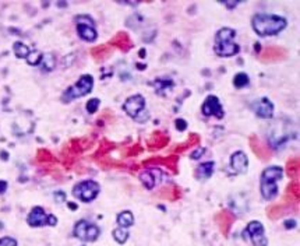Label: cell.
<instances>
[{"instance_id": "obj_25", "label": "cell", "mask_w": 300, "mask_h": 246, "mask_svg": "<svg viewBox=\"0 0 300 246\" xmlns=\"http://www.w3.org/2000/svg\"><path fill=\"white\" fill-rule=\"evenodd\" d=\"M176 129L179 131H185L187 129V123H186L185 119H177L176 121Z\"/></svg>"}, {"instance_id": "obj_14", "label": "cell", "mask_w": 300, "mask_h": 246, "mask_svg": "<svg viewBox=\"0 0 300 246\" xmlns=\"http://www.w3.org/2000/svg\"><path fill=\"white\" fill-rule=\"evenodd\" d=\"M140 181L141 183L148 189L152 191L156 186V183H159L161 181V171L158 168H150V169H145L140 174Z\"/></svg>"}, {"instance_id": "obj_10", "label": "cell", "mask_w": 300, "mask_h": 246, "mask_svg": "<svg viewBox=\"0 0 300 246\" xmlns=\"http://www.w3.org/2000/svg\"><path fill=\"white\" fill-rule=\"evenodd\" d=\"M245 234L250 238L251 243L254 246H268V239L265 236L264 225L260 221H250L247 224Z\"/></svg>"}, {"instance_id": "obj_9", "label": "cell", "mask_w": 300, "mask_h": 246, "mask_svg": "<svg viewBox=\"0 0 300 246\" xmlns=\"http://www.w3.org/2000/svg\"><path fill=\"white\" fill-rule=\"evenodd\" d=\"M74 235L83 242H95L101 234V228L96 224L87 220H80L74 226Z\"/></svg>"}, {"instance_id": "obj_19", "label": "cell", "mask_w": 300, "mask_h": 246, "mask_svg": "<svg viewBox=\"0 0 300 246\" xmlns=\"http://www.w3.org/2000/svg\"><path fill=\"white\" fill-rule=\"evenodd\" d=\"M112 235L115 238V241L117 242V243H120V245L126 243L127 239H129V231L125 230V228H120V226L119 228H116V230H113Z\"/></svg>"}, {"instance_id": "obj_11", "label": "cell", "mask_w": 300, "mask_h": 246, "mask_svg": "<svg viewBox=\"0 0 300 246\" xmlns=\"http://www.w3.org/2000/svg\"><path fill=\"white\" fill-rule=\"evenodd\" d=\"M201 112L204 116H215L218 119H222L225 116V111L216 96H208L205 98L204 104L201 106Z\"/></svg>"}, {"instance_id": "obj_23", "label": "cell", "mask_w": 300, "mask_h": 246, "mask_svg": "<svg viewBox=\"0 0 300 246\" xmlns=\"http://www.w3.org/2000/svg\"><path fill=\"white\" fill-rule=\"evenodd\" d=\"M0 246H17V241L11 236H5L0 238Z\"/></svg>"}, {"instance_id": "obj_16", "label": "cell", "mask_w": 300, "mask_h": 246, "mask_svg": "<svg viewBox=\"0 0 300 246\" xmlns=\"http://www.w3.org/2000/svg\"><path fill=\"white\" fill-rule=\"evenodd\" d=\"M116 221H117L120 228H125V230H127V228H130V226L134 225V214H133L130 210L122 211V213H119V216H117V218H116Z\"/></svg>"}, {"instance_id": "obj_8", "label": "cell", "mask_w": 300, "mask_h": 246, "mask_svg": "<svg viewBox=\"0 0 300 246\" xmlns=\"http://www.w3.org/2000/svg\"><path fill=\"white\" fill-rule=\"evenodd\" d=\"M28 225L32 228H39V226H55L57 224V218L53 214H48L42 207L36 206L30 211V214L27 217Z\"/></svg>"}, {"instance_id": "obj_5", "label": "cell", "mask_w": 300, "mask_h": 246, "mask_svg": "<svg viewBox=\"0 0 300 246\" xmlns=\"http://www.w3.org/2000/svg\"><path fill=\"white\" fill-rule=\"evenodd\" d=\"M123 109L134 121L144 123L148 119V111H145V98L141 94L129 97L123 104Z\"/></svg>"}, {"instance_id": "obj_24", "label": "cell", "mask_w": 300, "mask_h": 246, "mask_svg": "<svg viewBox=\"0 0 300 246\" xmlns=\"http://www.w3.org/2000/svg\"><path fill=\"white\" fill-rule=\"evenodd\" d=\"M204 153H205V148H203V147H198L197 150L191 153V158H193V160H198V158H201V157L204 156Z\"/></svg>"}, {"instance_id": "obj_22", "label": "cell", "mask_w": 300, "mask_h": 246, "mask_svg": "<svg viewBox=\"0 0 300 246\" xmlns=\"http://www.w3.org/2000/svg\"><path fill=\"white\" fill-rule=\"evenodd\" d=\"M99 105H101V101L98 100V98H92V100H90L88 102H87L85 108H87V112H88V113H95V112L98 111Z\"/></svg>"}, {"instance_id": "obj_15", "label": "cell", "mask_w": 300, "mask_h": 246, "mask_svg": "<svg viewBox=\"0 0 300 246\" xmlns=\"http://www.w3.org/2000/svg\"><path fill=\"white\" fill-rule=\"evenodd\" d=\"M214 171H215V162L208 161V162H204V164L198 165L197 172H195V176L200 178V179H208V178L212 176Z\"/></svg>"}, {"instance_id": "obj_12", "label": "cell", "mask_w": 300, "mask_h": 246, "mask_svg": "<svg viewBox=\"0 0 300 246\" xmlns=\"http://www.w3.org/2000/svg\"><path fill=\"white\" fill-rule=\"evenodd\" d=\"M253 109H254L255 115L261 119H271L274 115V104L267 97L257 101L253 106Z\"/></svg>"}, {"instance_id": "obj_18", "label": "cell", "mask_w": 300, "mask_h": 246, "mask_svg": "<svg viewBox=\"0 0 300 246\" xmlns=\"http://www.w3.org/2000/svg\"><path fill=\"white\" fill-rule=\"evenodd\" d=\"M13 50H14L15 56L18 59H27L28 55L31 53L30 48L25 45V44H23V42H15L14 45H13Z\"/></svg>"}, {"instance_id": "obj_26", "label": "cell", "mask_w": 300, "mask_h": 246, "mask_svg": "<svg viewBox=\"0 0 300 246\" xmlns=\"http://www.w3.org/2000/svg\"><path fill=\"white\" fill-rule=\"evenodd\" d=\"M55 199L57 203H63L66 200V195L63 192H56L55 193Z\"/></svg>"}, {"instance_id": "obj_6", "label": "cell", "mask_w": 300, "mask_h": 246, "mask_svg": "<svg viewBox=\"0 0 300 246\" xmlns=\"http://www.w3.org/2000/svg\"><path fill=\"white\" fill-rule=\"evenodd\" d=\"M99 192L101 185L98 182L92 181V179H87V181L78 182L73 187V196L77 200L83 201V203H91L98 197Z\"/></svg>"}, {"instance_id": "obj_20", "label": "cell", "mask_w": 300, "mask_h": 246, "mask_svg": "<svg viewBox=\"0 0 300 246\" xmlns=\"http://www.w3.org/2000/svg\"><path fill=\"white\" fill-rule=\"evenodd\" d=\"M249 83H250V79H249V75L246 74V73H237L233 77V86L236 88H243V87L249 86Z\"/></svg>"}, {"instance_id": "obj_21", "label": "cell", "mask_w": 300, "mask_h": 246, "mask_svg": "<svg viewBox=\"0 0 300 246\" xmlns=\"http://www.w3.org/2000/svg\"><path fill=\"white\" fill-rule=\"evenodd\" d=\"M41 59H42V53L35 50V52H31L28 58H27V62H28V65L31 66H36L41 63Z\"/></svg>"}, {"instance_id": "obj_27", "label": "cell", "mask_w": 300, "mask_h": 246, "mask_svg": "<svg viewBox=\"0 0 300 246\" xmlns=\"http://www.w3.org/2000/svg\"><path fill=\"white\" fill-rule=\"evenodd\" d=\"M7 191V182L6 181H0V195L5 193Z\"/></svg>"}, {"instance_id": "obj_13", "label": "cell", "mask_w": 300, "mask_h": 246, "mask_svg": "<svg viewBox=\"0 0 300 246\" xmlns=\"http://www.w3.org/2000/svg\"><path fill=\"white\" fill-rule=\"evenodd\" d=\"M230 168L236 172V174H246L247 168H249V158L243 151H236L230 157Z\"/></svg>"}, {"instance_id": "obj_17", "label": "cell", "mask_w": 300, "mask_h": 246, "mask_svg": "<svg viewBox=\"0 0 300 246\" xmlns=\"http://www.w3.org/2000/svg\"><path fill=\"white\" fill-rule=\"evenodd\" d=\"M39 65L42 66V70L52 71L56 66L55 56L52 55V53H45V55H42V59H41Z\"/></svg>"}, {"instance_id": "obj_4", "label": "cell", "mask_w": 300, "mask_h": 246, "mask_svg": "<svg viewBox=\"0 0 300 246\" xmlns=\"http://www.w3.org/2000/svg\"><path fill=\"white\" fill-rule=\"evenodd\" d=\"M92 88H94V77L91 74L81 75L74 86L69 87V88L65 91L62 100L65 101V102H70V101L81 98V97L88 96L91 91H92Z\"/></svg>"}, {"instance_id": "obj_7", "label": "cell", "mask_w": 300, "mask_h": 246, "mask_svg": "<svg viewBox=\"0 0 300 246\" xmlns=\"http://www.w3.org/2000/svg\"><path fill=\"white\" fill-rule=\"evenodd\" d=\"M75 25H77V34L81 40L85 42H95L98 38V32L95 30L94 20L90 15H77Z\"/></svg>"}, {"instance_id": "obj_1", "label": "cell", "mask_w": 300, "mask_h": 246, "mask_svg": "<svg viewBox=\"0 0 300 246\" xmlns=\"http://www.w3.org/2000/svg\"><path fill=\"white\" fill-rule=\"evenodd\" d=\"M253 30L260 36H274L285 30L288 21L285 17L272 13H258L251 18Z\"/></svg>"}, {"instance_id": "obj_2", "label": "cell", "mask_w": 300, "mask_h": 246, "mask_svg": "<svg viewBox=\"0 0 300 246\" xmlns=\"http://www.w3.org/2000/svg\"><path fill=\"white\" fill-rule=\"evenodd\" d=\"M236 31L229 27H224L216 32L214 40V52L219 58H232L240 52V46L236 42Z\"/></svg>"}, {"instance_id": "obj_3", "label": "cell", "mask_w": 300, "mask_h": 246, "mask_svg": "<svg viewBox=\"0 0 300 246\" xmlns=\"http://www.w3.org/2000/svg\"><path fill=\"white\" fill-rule=\"evenodd\" d=\"M284 176V169L278 165H272L265 168L263 174H261L260 179V192L261 196L264 200H274L279 189H278V183Z\"/></svg>"}]
</instances>
